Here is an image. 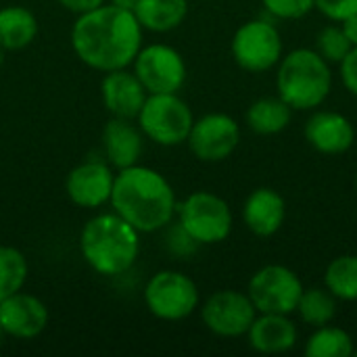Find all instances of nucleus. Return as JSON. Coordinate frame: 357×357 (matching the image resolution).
Instances as JSON below:
<instances>
[{
  "label": "nucleus",
  "mask_w": 357,
  "mask_h": 357,
  "mask_svg": "<svg viewBox=\"0 0 357 357\" xmlns=\"http://www.w3.org/2000/svg\"><path fill=\"white\" fill-rule=\"evenodd\" d=\"M71 46L82 63L96 71H115L134 63L142 46V25L134 10L102 4L77 15L71 29Z\"/></svg>",
  "instance_id": "f257e3e1"
},
{
  "label": "nucleus",
  "mask_w": 357,
  "mask_h": 357,
  "mask_svg": "<svg viewBox=\"0 0 357 357\" xmlns=\"http://www.w3.org/2000/svg\"><path fill=\"white\" fill-rule=\"evenodd\" d=\"M109 203L138 232L163 230L178 209L172 184L157 169L138 163L117 172Z\"/></svg>",
  "instance_id": "f03ea898"
},
{
  "label": "nucleus",
  "mask_w": 357,
  "mask_h": 357,
  "mask_svg": "<svg viewBox=\"0 0 357 357\" xmlns=\"http://www.w3.org/2000/svg\"><path fill=\"white\" fill-rule=\"evenodd\" d=\"M79 251L86 264L102 276H119L138 259V230L123 218L100 213L86 222L79 234Z\"/></svg>",
  "instance_id": "7ed1b4c3"
},
{
  "label": "nucleus",
  "mask_w": 357,
  "mask_h": 357,
  "mask_svg": "<svg viewBox=\"0 0 357 357\" xmlns=\"http://www.w3.org/2000/svg\"><path fill=\"white\" fill-rule=\"evenodd\" d=\"M276 90L278 96L293 111H314L331 96L333 71L312 48H295L282 54L276 65Z\"/></svg>",
  "instance_id": "20e7f679"
},
{
  "label": "nucleus",
  "mask_w": 357,
  "mask_h": 357,
  "mask_svg": "<svg viewBox=\"0 0 357 357\" xmlns=\"http://www.w3.org/2000/svg\"><path fill=\"white\" fill-rule=\"evenodd\" d=\"M136 119L142 134L161 146H178L186 142L195 123L190 107L178 96V92L149 94Z\"/></svg>",
  "instance_id": "39448f33"
},
{
  "label": "nucleus",
  "mask_w": 357,
  "mask_h": 357,
  "mask_svg": "<svg viewBox=\"0 0 357 357\" xmlns=\"http://www.w3.org/2000/svg\"><path fill=\"white\" fill-rule=\"evenodd\" d=\"M178 222L199 245L224 243L232 232V209L230 205L207 190L188 195L176 209Z\"/></svg>",
  "instance_id": "423d86ee"
},
{
  "label": "nucleus",
  "mask_w": 357,
  "mask_h": 357,
  "mask_svg": "<svg viewBox=\"0 0 357 357\" xmlns=\"http://www.w3.org/2000/svg\"><path fill=\"white\" fill-rule=\"evenodd\" d=\"M303 282L295 270L282 264H270L259 268L247 287V295L257 314H284L291 316L303 293Z\"/></svg>",
  "instance_id": "0eeeda50"
},
{
  "label": "nucleus",
  "mask_w": 357,
  "mask_h": 357,
  "mask_svg": "<svg viewBox=\"0 0 357 357\" xmlns=\"http://www.w3.org/2000/svg\"><path fill=\"white\" fill-rule=\"evenodd\" d=\"M144 303L155 318L178 322L192 316L199 307V289L190 276L176 270H161L149 280Z\"/></svg>",
  "instance_id": "6e6552de"
},
{
  "label": "nucleus",
  "mask_w": 357,
  "mask_h": 357,
  "mask_svg": "<svg viewBox=\"0 0 357 357\" xmlns=\"http://www.w3.org/2000/svg\"><path fill=\"white\" fill-rule=\"evenodd\" d=\"M230 48L241 69L249 73H264L280 63L282 36L274 23L266 19H251L234 31Z\"/></svg>",
  "instance_id": "1a4fd4ad"
},
{
  "label": "nucleus",
  "mask_w": 357,
  "mask_h": 357,
  "mask_svg": "<svg viewBox=\"0 0 357 357\" xmlns=\"http://www.w3.org/2000/svg\"><path fill=\"white\" fill-rule=\"evenodd\" d=\"M134 73L149 94L178 92L186 82V63L182 54L167 44L140 48L134 59Z\"/></svg>",
  "instance_id": "9d476101"
},
{
  "label": "nucleus",
  "mask_w": 357,
  "mask_h": 357,
  "mask_svg": "<svg viewBox=\"0 0 357 357\" xmlns=\"http://www.w3.org/2000/svg\"><path fill=\"white\" fill-rule=\"evenodd\" d=\"M255 318L257 310L249 295L232 289L213 293L201 307V320L207 331L224 339H238L247 335Z\"/></svg>",
  "instance_id": "9b49d317"
},
{
  "label": "nucleus",
  "mask_w": 357,
  "mask_h": 357,
  "mask_svg": "<svg viewBox=\"0 0 357 357\" xmlns=\"http://www.w3.org/2000/svg\"><path fill=\"white\" fill-rule=\"evenodd\" d=\"M190 153L205 163L228 159L241 142V126L226 113H207L195 119L188 134Z\"/></svg>",
  "instance_id": "f8f14e48"
},
{
  "label": "nucleus",
  "mask_w": 357,
  "mask_h": 357,
  "mask_svg": "<svg viewBox=\"0 0 357 357\" xmlns=\"http://www.w3.org/2000/svg\"><path fill=\"white\" fill-rule=\"evenodd\" d=\"M115 174L113 167L102 161H84L75 165L65 180V192L77 207L96 209L111 201Z\"/></svg>",
  "instance_id": "ddd939ff"
},
{
  "label": "nucleus",
  "mask_w": 357,
  "mask_h": 357,
  "mask_svg": "<svg viewBox=\"0 0 357 357\" xmlns=\"http://www.w3.org/2000/svg\"><path fill=\"white\" fill-rule=\"evenodd\" d=\"M307 144L328 157L347 153L356 142V128L349 117L337 111H316L303 128Z\"/></svg>",
  "instance_id": "4468645a"
},
{
  "label": "nucleus",
  "mask_w": 357,
  "mask_h": 357,
  "mask_svg": "<svg viewBox=\"0 0 357 357\" xmlns=\"http://www.w3.org/2000/svg\"><path fill=\"white\" fill-rule=\"evenodd\" d=\"M0 326L6 337L33 339L48 326V307L38 297L19 291L0 301Z\"/></svg>",
  "instance_id": "2eb2a0df"
},
{
  "label": "nucleus",
  "mask_w": 357,
  "mask_h": 357,
  "mask_svg": "<svg viewBox=\"0 0 357 357\" xmlns=\"http://www.w3.org/2000/svg\"><path fill=\"white\" fill-rule=\"evenodd\" d=\"M100 96L107 111L113 117L136 119L149 92L138 79V75L134 71H128V67H123L105 73L100 82Z\"/></svg>",
  "instance_id": "dca6fc26"
},
{
  "label": "nucleus",
  "mask_w": 357,
  "mask_h": 357,
  "mask_svg": "<svg viewBox=\"0 0 357 357\" xmlns=\"http://www.w3.org/2000/svg\"><path fill=\"white\" fill-rule=\"evenodd\" d=\"M287 220V203L282 195L270 186L255 188L243 205V222L247 230L259 238L274 236Z\"/></svg>",
  "instance_id": "f3484780"
},
{
  "label": "nucleus",
  "mask_w": 357,
  "mask_h": 357,
  "mask_svg": "<svg viewBox=\"0 0 357 357\" xmlns=\"http://www.w3.org/2000/svg\"><path fill=\"white\" fill-rule=\"evenodd\" d=\"M142 130H138L132 119L113 117L102 128V151L107 155L109 165L117 172L136 165L142 157Z\"/></svg>",
  "instance_id": "a211bd4d"
},
{
  "label": "nucleus",
  "mask_w": 357,
  "mask_h": 357,
  "mask_svg": "<svg viewBox=\"0 0 357 357\" xmlns=\"http://www.w3.org/2000/svg\"><path fill=\"white\" fill-rule=\"evenodd\" d=\"M251 349L264 356L287 354L297 345L299 333L295 322L284 314H257L249 333H247Z\"/></svg>",
  "instance_id": "6ab92c4d"
},
{
  "label": "nucleus",
  "mask_w": 357,
  "mask_h": 357,
  "mask_svg": "<svg viewBox=\"0 0 357 357\" xmlns=\"http://www.w3.org/2000/svg\"><path fill=\"white\" fill-rule=\"evenodd\" d=\"M134 15L142 29L149 31H172L180 27L188 15V0H138Z\"/></svg>",
  "instance_id": "aec40b11"
},
{
  "label": "nucleus",
  "mask_w": 357,
  "mask_h": 357,
  "mask_svg": "<svg viewBox=\"0 0 357 357\" xmlns=\"http://www.w3.org/2000/svg\"><path fill=\"white\" fill-rule=\"evenodd\" d=\"M293 109L280 96H264L247 109V126L257 136H276L291 123Z\"/></svg>",
  "instance_id": "412c9836"
},
{
  "label": "nucleus",
  "mask_w": 357,
  "mask_h": 357,
  "mask_svg": "<svg viewBox=\"0 0 357 357\" xmlns=\"http://www.w3.org/2000/svg\"><path fill=\"white\" fill-rule=\"evenodd\" d=\"M38 36V19L25 6L0 8V46L4 50H21Z\"/></svg>",
  "instance_id": "4be33fe9"
},
{
  "label": "nucleus",
  "mask_w": 357,
  "mask_h": 357,
  "mask_svg": "<svg viewBox=\"0 0 357 357\" xmlns=\"http://www.w3.org/2000/svg\"><path fill=\"white\" fill-rule=\"evenodd\" d=\"M337 297L324 287H314V289H303L301 299L297 303V314L301 318L303 324L318 328V326H326L335 320L337 316Z\"/></svg>",
  "instance_id": "5701e85b"
},
{
  "label": "nucleus",
  "mask_w": 357,
  "mask_h": 357,
  "mask_svg": "<svg viewBox=\"0 0 357 357\" xmlns=\"http://www.w3.org/2000/svg\"><path fill=\"white\" fill-rule=\"evenodd\" d=\"M303 351L310 357H351L356 354V345L347 331L326 324L312 333Z\"/></svg>",
  "instance_id": "b1692460"
},
{
  "label": "nucleus",
  "mask_w": 357,
  "mask_h": 357,
  "mask_svg": "<svg viewBox=\"0 0 357 357\" xmlns=\"http://www.w3.org/2000/svg\"><path fill=\"white\" fill-rule=\"evenodd\" d=\"M324 287L339 301H357V255L335 257L326 266Z\"/></svg>",
  "instance_id": "393cba45"
},
{
  "label": "nucleus",
  "mask_w": 357,
  "mask_h": 357,
  "mask_svg": "<svg viewBox=\"0 0 357 357\" xmlns=\"http://www.w3.org/2000/svg\"><path fill=\"white\" fill-rule=\"evenodd\" d=\"M27 280V259L15 249L0 245V301L19 293Z\"/></svg>",
  "instance_id": "a878e982"
},
{
  "label": "nucleus",
  "mask_w": 357,
  "mask_h": 357,
  "mask_svg": "<svg viewBox=\"0 0 357 357\" xmlns=\"http://www.w3.org/2000/svg\"><path fill=\"white\" fill-rule=\"evenodd\" d=\"M351 48L354 46L343 33L341 25H326L316 38V52L328 63H341Z\"/></svg>",
  "instance_id": "bb28decb"
},
{
  "label": "nucleus",
  "mask_w": 357,
  "mask_h": 357,
  "mask_svg": "<svg viewBox=\"0 0 357 357\" xmlns=\"http://www.w3.org/2000/svg\"><path fill=\"white\" fill-rule=\"evenodd\" d=\"M165 232H163V245H165V249L174 255V257H178V259H188V257H192L195 253H197V249L201 247L186 230H184V226L180 224V222H169L165 228H163Z\"/></svg>",
  "instance_id": "cd10ccee"
},
{
  "label": "nucleus",
  "mask_w": 357,
  "mask_h": 357,
  "mask_svg": "<svg viewBox=\"0 0 357 357\" xmlns=\"http://www.w3.org/2000/svg\"><path fill=\"white\" fill-rule=\"evenodd\" d=\"M266 10L276 19H303L314 10V0H261Z\"/></svg>",
  "instance_id": "c85d7f7f"
},
{
  "label": "nucleus",
  "mask_w": 357,
  "mask_h": 357,
  "mask_svg": "<svg viewBox=\"0 0 357 357\" xmlns=\"http://www.w3.org/2000/svg\"><path fill=\"white\" fill-rule=\"evenodd\" d=\"M314 8L320 10L326 19L341 23L343 19L357 13V0H314Z\"/></svg>",
  "instance_id": "c756f323"
},
{
  "label": "nucleus",
  "mask_w": 357,
  "mask_h": 357,
  "mask_svg": "<svg viewBox=\"0 0 357 357\" xmlns=\"http://www.w3.org/2000/svg\"><path fill=\"white\" fill-rule=\"evenodd\" d=\"M341 65V79L349 94L357 96V46H354L347 56L339 63Z\"/></svg>",
  "instance_id": "7c9ffc66"
},
{
  "label": "nucleus",
  "mask_w": 357,
  "mask_h": 357,
  "mask_svg": "<svg viewBox=\"0 0 357 357\" xmlns=\"http://www.w3.org/2000/svg\"><path fill=\"white\" fill-rule=\"evenodd\" d=\"M59 4L75 15H84V13H90L98 6L105 4V0H59Z\"/></svg>",
  "instance_id": "2f4dec72"
},
{
  "label": "nucleus",
  "mask_w": 357,
  "mask_h": 357,
  "mask_svg": "<svg viewBox=\"0 0 357 357\" xmlns=\"http://www.w3.org/2000/svg\"><path fill=\"white\" fill-rule=\"evenodd\" d=\"M341 29L347 36V40L351 42V46H357V13L341 21Z\"/></svg>",
  "instance_id": "473e14b6"
},
{
  "label": "nucleus",
  "mask_w": 357,
  "mask_h": 357,
  "mask_svg": "<svg viewBox=\"0 0 357 357\" xmlns=\"http://www.w3.org/2000/svg\"><path fill=\"white\" fill-rule=\"evenodd\" d=\"M136 2H138V0H111V4H117V6L128 8V10H134Z\"/></svg>",
  "instance_id": "72a5a7b5"
},
{
  "label": "nucleus",
  "mask_w": 357,
  "mask_h": 357,
  "mask_svg": "<svg viewBox=\"0 0 357 357\" xmlns=\"http://www.w3.org/2000/svg\"><path fill=\"white\" fill-rule=\"evenodd\" d=\"M4 337H6V333H4V331H2V326H0V345L4 343Z\"/></svg>",
  "instance_id": "f704fd0d"
},
{
  "label": "nucleus",
  "mask_w": 357,
  "mask_h": 357,
  "mask_svg": "<svg viewBox=\"0 0 357 357\" xmlns=\"http://www.w3.org/2000/svg\"><path fill=\"white\" fill-rule=\"evenodd\" d=\"M2 61H4V48L0 46V65H2Z\"/></svg>",
  "instance_id": "c9c22d12"
},
{
  "label": "nucleus",
  "mask_w": 357,
  "mask_h": 357,
  "mask_svg": "<svg viewBox=\"0 0 357 357\" xmlns=\"http://www.w3.org/2000/svg\"><path fill=\"white\" fill-rule=\"evenodd\" d=\"M356 192H357V174H356Z\"/></svg>",
  "instance_id": "e433bc0d"
},
{
  "label": "nucleus",
  "mask_w": 357,
  "mask_h": 357,
  "mask_svg": "<svg viewBox=\"0 0 357 357\" xmlns=\"http://www.w3.org/2000/svg\"><path fill=\"white\" fill-rule=\"evenodd\" d=\"M354 356H357V349H356V354H354Z\"/></svg>",
  "instance_id": "4c0bfd02"
}]
</instances>
